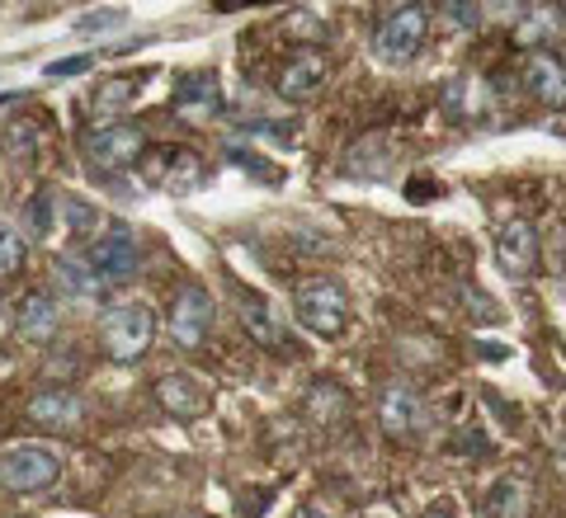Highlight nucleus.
I'll return each mask as SVG.
<instances>
[{
    "mask_svg": "<svg viewBox=\"0 0 566 518\" xmlns=\"http://www.w3.org/2000/svg\"><path fill=\"white\" fill-rule=\"evenodd\" d=\"M553 24H557V10H528L524 24L515 29V43H520V47H538V43H547V39L557 33Z\"/></svg>",
    "mask_w": 566,
    "mask_h": 518,
    "instance_id": "20",
    "label": "nucleus"
},
{
    "mask_svg": "<svg viewBox=\"0 0 566 518\" xmlns=\"http://www.w3.org/2000/svg\"><path fill=\"white\" fill-rule=\"evenodd\" d=\"M52 274H57L62 288L76 293V297H95L99 293V274L91 269V260L85 255H62L57 264H52Z\"/></svg>",
    "mask_w": 566,
    "mask_h": 518,
    "instance_id": "19",
    "label": "nucleus"
},
{
    "mask_svg": "<svg viewBox=\"0 0 566 518\" xmlns=\"http://www.w3.org/2000/svg\"><path fill=\"white\" fill-rule=\"evenodd\" d=\"M326 71H331V62L322 57V52H312V47L307 52H293V57L274 71V91L283 99H312L316 91H322Z\"/></svg>",
    "mask_w": 566,
    "mask_h": 518,
    "instance_id": "9",
    "label": "nucleus"
},
{
    "mask_svg": "<svg viewBox=\"0 0 566 518\" xmlns=\"http://www.w3.org/2000/svg\"><path fill=\"white\" fill-rule=\"evenodd\" d=\"M85 66H91V57H62V62L48 66V76H81Z\"/></svg>",
    "mask_w": 566,
    "mask_h": 518,
    "instance_id": "27",
    "label": "nucleus"
},
{
    "mask_svg": "<svg viewBox=\"0 0 566 518\" xmlns=\"http://www.w3.org/2000/svg\"><path fill=\"white\" fill-rule=\"evenodd\" d=\"M48 203H52V193H39V199L24 208V218H29V231H33V236H43V231H48Z\"/></svg>",
    "mask_w": 566,
    "mask_h": 518,
    "instance_id": "25",
    "label": "nucleus"
},
{
    "mask_svg": "<svg viewBox=\"0 0 566 518\" xmlns=\"http://www.w3.org/2000/svg\"><path fill=\"white\" fill-rule=\"evenodd\" d=\"M297 518H326L322 509H303V514H297Z\"/></svg>",
    "mask_w": 566,
    "mask_h": 518,
    "instance_id": "28",
    "label": "nucleus"
},
{
    "mask_svg": "<svg viewBox=\"0 0 566 518\" xmlns=\"http://www.w3.org/2000/svg\"><path fill=\"white\" fill-rule=\"evenodd\" d=\"M175 104L189 114V109H199V114H218V81L208 76V71H193V76H185L180 85H175Z\"/></svg>",
    "mask_w": 566,
    "mask_h": 518,
    "instance_id": "18",
    "label": "nucleus"
},
{
    "mask_svg": "<svg viewBox=\"0 0 566 518\" xmlns=\"http://www.w3.org/2000/svg\"><path fill=\"white\" fill-rule=\"evenodd\" d=\"M293 311L303 320V330L335 339L349 320V293H345V283H335V278H307V283H297V293H293Z\"/></svg>",
    "mask_w": 566,
    "mask_h": 518,
    "instance_id": "2",
    "label": "nucleus"
},
{
    "mask_svg": "<svg viewBox=\"0 0 566 518\" xmlns=\"http://www.w3.org/2000/svg\"><path fill=\"white\" fill-rule=\"evenodd\" d=\"M14 320H20V335L24 339L43 345V339L57 335V302H52L48 293H29L20 302V311H14Z\"/></svg>",
    "mask_w": 566,
    "mask_h": 518,
    "instance_id": "16",
    "label": "nucleus"
},
{
    "mask_svg": "<svg viewBox=\"0 0 566 518\" xmlns=\"http://www.w3.org/2000/svg\"><path fill=\"white\" fill-rule=\"evenodd\" d=\"M444 14H449L453 24H463V29H476V24H482V10H476V6H463V0H449Z\"/></svg>",
    "mask_w": 566,
    "mask_h": 518,
    "instance_id": "26",
    "label": "nucleus"
},
{
    "mask_svg": "<svg viewBox=\"0 0 566 518\" xmlns=\"http://www.w3.org/2000/svg\"><path fill=\"white\" fill-rule=\"evenodd\" d=\"M424 33H430V14L424 6H397L387 10L378 29H374V57L387 66H406L424 47Z\"/></svg>",
    "mask_w": 566,
    "mask_h": 518,
    "instance_id": "3",
    "label": "nucleus"
},
{
    "mask_svg": "<svg viewBox=\"0 0 566 518\" xmlns=\"http://www.w3.org/2000/svg\"><path fill=\"white\" fill-rule=\"evenodd\" d=\"M156 401H161V410H170V415L193 420V415H203L208 391L193 382V378H185V372H170V378L156 382Z\"/></svg>",
    "mask_w": 566,
    "mask_h": 518,
    "instance_id": "13",
    "label": "nucleus"
},
{
    "mask_svg": "<svg viewBox=\"0 0 566 518\" xmlns=\"http://www.w3.org/2000/svg\"><path fill=\"white\" fill-rule=\"evenodd\" d=\"M208 326H212V297L203 288H185L170 307V339L180 349H203Z\"/></svg>",
    "mask_w": 566,
    "mask_h": 518,
    "instance_id": "7",
    "label": "nucleus"
},
{
    "mask_svg": "<svg viewBox=\"0 0 566 518\" xmlns=\"http://www.w3.org/2000/svg\"><path fill=\"white\" fill-rule=\"evenodd\" d=\"M57 480V457L43 453V448H14L0 457V486H10V490H43Z\"/></svg>",
    "mask_w": 566,
    "mask_h": 518,
    "instance_id": "8",
    "label": "nucleus"
},
{
    "mask_svg": "<svg viewBox=\"0 0 566 518\" xmlns=\"http://www.w3.org/2000/svg\"><path fill=\"white\" fill-rule=\"evenodd\" d=\"M142 151H147V133L133 128V123H109V128H95L91 137H85V160L104 175H118V170L137 166Z\"/></svg>",
    "mask_w": 566,
    "mask_h": 518,
    "instance_id": "4",
    "label": "nucleus"
},
{
    "mask_svg": "<svg viewBox=\"0 0 566 518\" xmlns=\"http://www.w3.org/2000/svg\"><path fill=\"white\" fill-rule=\"evenodd\" d=\"M430 518H453V514L449 509H430Z\"/></svg>",
    "mask_w": 566,
    "mask_h": 518,
    "instance_id": "29",
    "label": "nucleus"
},
{
    "mask_svg": "<svg viewBox=\"0 0 566 518\" xmlns=\"http://www.w3.org/2000/svg\"><path fill=\"white\" fill-rule=\"evenodd\" d=\"M378 424H382V434L387 438H416L420 434V424H424V405L420 397L406 382H387L382 387V397H378Z\"/></svg>",
    "mask_w": 566,
    "mask_h": 518,
    "instance_id": "6",
    "label": "nucleus"
},
{
    "mask_svg": "<svg viewBox=\"0 0 566 518\" xmlns=\"http://www.w3.org/2000/svg\"><path fill=\"white\" fill-rule=\"evenodd\" d=\"M29 420L39 429H52V434H66V429H76L85 420V405L76 391H62V387H48L39 397L29 401Z\"/></svg>",
    "mask_w": 566,
    "mask_h": 518,
    "instance_id": "11",
    "label": "nucleus"
},
{
    "mask_svg": "<svg viewBox=\"0 0 566 518\" xmlns=\"http://www.w3.org/2000/svg\"><path fill=\"white\" fill-rule=\"evenodd\" d=\"M203 180V166H199V156H189V151H180V156H170V170H166V184H170V193H189L193 184Z\"/></svg>",
    "mask_w": 566,
    "mask_h": 518,
    "instance_id": "22",
    "label": "nucleus"
},
{
    "mask_svg": "<svg viewBox=\"0 0 566 518\" xmlns=\"http://www.w3.org/2000/svg\"><path fill=\"white\" fill-rule=\"evenodd\" d=\"M66 203V212H71V231H91L95 222H99V212L91 208V203H81V199H62Z\"/></svg>",
    "mask_w": 566,
    "mask_h": 518,
    "instance_id": "24",
    "label": "nucleus"
},
{
    "mask_svg": "<svg viewBox=\"0 0 566 518\" xmlns=\"http://www.w3.org/2000/svg\"><path fill=\"white\" fill-rule=\"evenodd\" d=\"M24 260H29V245L24 236L14 226L0 222V278H10V274H20L24 269Z\"/></svg>",
    "mask_w": 566,
    "mask_h": 518,
    "instance_id": "21",
    "label": "nucleus"
},
{
    "mask_svg": "<svg viewBox=\"0 0 566 518\" xmlns=\"http://www.w3.org/2000/svg\"><path fill=\"white\" fill-rule=\"evenodd\" d=\"M151 339H156V316H151V307H142V302H123V307L104 311V320H99V345L114 363L142 359V353L151 349Z\"/></svg>",
    "mask_w": 566,
    "mask_h": 518,
    "instance_id": "1",
    "label": "nucleus"
},
{
    "mask_svg": "<svg viewBox=\"0 0 566 518\" xmlns=\"http://www.w3.org/2000/svg\"><path fill=\"white\" fill-rule=\"evenodd\" d=\"M538 231H534V222H501L495 226V264L510 274V278H528L538 269Z\"/></svg>",
    "mask_w": 566,
    "mask_h": 518,
    "instance_id": "5",
    "label": "nucleus"
},
{
    "mask_svg": "<svg viewBox=\"0 0 566 518\" xmlns=\"http://www.w3.org/2000/svg\"><path fill=\"white\" fill-rule=\"evenodd\" d=\"M91 269L99 274V283H123V278H133L137 274V245L128 231H114V236H104L91 245Z\"/></svg>",
    "mask_w": 566,
    "mask_h": 518,
    "instance_id": "12",
    "label": "nucleus"
},
{
    "mask_svg": "<svg viewBox=\"0 0 566 518\" xmlns=\"http://www.w3.org/2000/svg\"><path fill=\"white\" fill-rule=\"evenodd\" d=\"M524 91L534 95L538 104L547 109H566V62L557 52H534V57L524 62Z\"/></svg>",
    "mask_w": 566,
    "mask_h": 518,
    "instance_id": "10",
    "label": "nucleus"
},
{
    "mask_svg": "<svg viewBox=\"0 0 566 518\" xmlns=\"http://www.w3.org/2000/svg\"><path fill=\"white\" fill-rule=\"evenodd\" d=\"M237 316H241V330L251 335L255 345H264V349H279V345H283L279 320H274L270 302H264L260 293H241V297H237Z\"/></svg>",
    "mask_w": 566,
    "mask_h": 518,
    "instance_id": "14",
    "label": "nucleus"
},
{
    "mask_svg": "<svg viewBox=\"0 0 566 518\" xmlns=\"http://www.w3.org/2000/svg\"><path fill=\"white\" fill-rule=\"evenodd\" d=\"M486 514L491 518H528V486L520 476L495 480L491 495H486Z\"/></svg>",
    "mask_w": 566,
    "mask_h": 518,
    "instance_id": "17",
    "label": "nucleus"
},
{
    "mask_svg": "<svg viewBox=\"0 0 566 518\" xmlns=\"http://www.w3.org/2000/svg\"><path fill=\"white\" fill-rule=\"evenodd\" d=\"M137 91H142V76H114V81H104L99 91L91 95V118L99 123V128H109V123L133 104Z\"/></svg>",
    "mask_w": 566,
    "mask_h": 518,
    "instance_id": "15",
    "label": "nucleus"
},
{
    "mask_svg": "<svg viewBox=\"0 0 566 518\" xmlns=\"http://www.w3.org/2000/svg\"><path fill=\"white\" fill-rule=\"evenodd\" d=\"M0 330H6V307H0Z\"/></svg>",
    "mask_w": 566,
    "mask_h": 518,
    "instance_id": "30",
    "label": "nucleus"
},
{
    "mask_svg": "<svg viewBox=\"0 0 566 518\" xmlns=\"http://www.w3.org/2000/svg\"><path fill=\"white\" fill-rule=\"evenodd\" d=\"M283 33L297 39V43H316L326 33V24L316 20V14H307V10H293V14H283Z\"/></svg>",
    "mask_w": 566,
    "mask_h": 518,
    "instance_id": "23",
    "label": "nucleus"
}]
</instances>
